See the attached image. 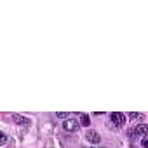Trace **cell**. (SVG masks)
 <instances>
[{"label":"cell","mask_w":148,"mask_h":148,"mask_svg":"<svg viewBox=\"0 0 148 148\" xmlns=\"http://www.w3.org/2000/svg\"><path fill=\"white\" fill-rule=\"evenodd\" d=\"M110 122H112L113 125L120 127V125L125 124V115L120 113V112H112V115H110Z\"/></svg>","instance_id":"obj_1"},{"label":"cell","mask_w":148,"mask_h":148,"mask_svg":"<svg viewBox=\"0 0 148 148\" xmlns=\"http://www.w3.org/2000/svg\"><path fill=\"white\" fill-rule=\"evenodd\" d=\"M63 129H64L66 132H73V131L79 129V122H77L75 119H68V120L63 122Z\"/></svg>","instance_id":"obj_2"},{"label":"cell","mask_w":148,"mask_h":148,"mask_svg":"<svg viewBox=\"0 0 148 148\" xmlns=\"http://www.w3.org/2000/svg\"><path fill=\"white\" fill-rule=\"evenodd\" d=\"M131 136H148V124H141V125H136L131 132Z\"/></svg>","instance_id":"obj_3"},{"label":"cell","mask_w":148,"mask_h":148,"mask_svg":"<svg viewBox=\"0 0 148 148\" xmlns=\"http://www.w3.org/2000/svg\"><path fill=\"white\" fill-rule=\"evenodd\" d=\"M86 138H87L91 143H99V139H101V136H99L98 131H87V132H86Z\"/></svg>","instance_id":"obj_4"},{"label":"cell","mask_w":148,"mask_h":148,"mask_svg":"<svg viewBox=\"0 0 148 148\" xmlns=\"http://www.w3.org/2000/svg\"><path fill=\"white\" fill-rule=\"evenodd\" d=\"M12 120H14L18 125H30V124H32V122H30V119L21 117V115H12Z\"/></svg>","instance_id":"obj_5"},{"label":"cell","mask_w":148,"mask_h":148,"mask_svg":"<svg viewBox=\"0 0 148 148\" xmlns=\"http://www.w3.org/2000/svg\"><path fill=\"white\" fill-rule=\"evenodd\" d=\"M129 117H131L132 120H143V115H141V113H136V112H132Z\"/></svg>","instance_id":"obj_6"},{"label":"cell","mask_w":148,"mask_h":148,"mask_svg":"<svg viewBox=\"0 0 148 148\" xmlns=\"http://www.w3.org/2000/svg\"><path fill=\"white\" fill-rule=\"evenodd\" d=\"M80 124H82V125H89V115L84 113V115L80 117Z\"/></svg>","instance_id":"obj_7"},{"label":"cell","mask_w":148,"mask_h":148,"mask_svg":"<svg viewBox=\"0 0 148 148\" xmlns=\"http://www.w3.org/2000/svg\"><path fill=\"white\" fill-rule=\"evenodd\" d=\"M5 143H7V134L2 132V134H0V145H5Z\"/></svg>","instance_id":"obj_8"},{"label":"cell","mask_w":148,"mask_h":148,"mask_svg":"<svg viewBox=\"0 0 148 148\" xmlns=\"http://www.w3.org/2000/svg\"><path fill=\"white\" fill-rule=\"evenodd\" d=\"M141 146H143V148H148V136H143V139H141Z\"/></svg>","instance_id":"obj_9"},{"label":"cell","mask_w":148,"mask_h":148,"mask_svg":"<svg viewBox=\"0 0 148 148\" xmlns=\"http://www.w3.org/2000/svg\"><path fill=\"white\" fill-rule=\"evenodd\" d=\"M56 115H58L59 119H68V113H66V112H58Z\"/></svg>","instance_id":"obj_10"}]
</instances>
